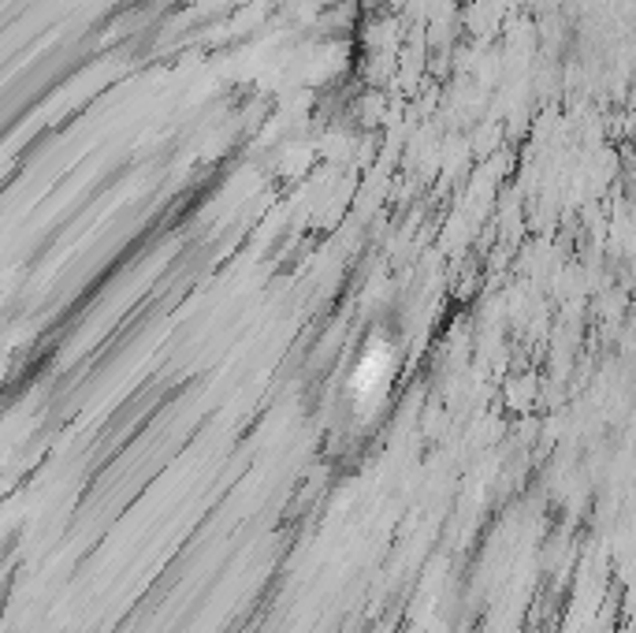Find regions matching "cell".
Listing matches in <instances>:
<instances>
[{"label":"cell","instance_id":"cell-1","mask_svg":"<svg viewBox=\"0 0 636 633\" xmlns=\"http://www.w3.org/2000/svg\"><path fill=\"white\" fill-rule=\"evenodd\" d=\"M383 377H388V358L383 350H372L369 358L361 361L358 380H353V396H372V388H380Z\"/></svg>","mask_w":636,"mask_h":633}]
</instances>
